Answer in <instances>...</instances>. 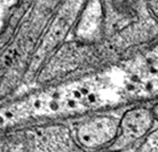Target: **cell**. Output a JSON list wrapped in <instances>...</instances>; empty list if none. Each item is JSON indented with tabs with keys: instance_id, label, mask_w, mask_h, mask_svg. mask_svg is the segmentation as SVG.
<instances>
[{
	"instance_id": "cell-2",
	"label": "cell",
	"mask_w": 158,
	"mask_h": 152,
	"mask_svg": "<svg viewBox=\"0 0 158 152\" xmlns=\"http://www.w3.org/2000/svg\"><path fill=\"white\" fill-rule=\"evenodd\" d=\"M140 152H158V130L149 136L146 143L142 145Z\"/></svg>"
},
{
	"instance_id": "cell-3",
	"label": "cell",
	"mask_w": 158,
	"mask_h": 152,
	"mask_svg": "<svg viewBox=\"0 0 158 152\" xmlns=\"http://www.w3.org/2000/svg\"><path fill=\"white\" fill-rule=\"evenodd\" d=\"M0 19H1V10H0Z\"/></svg>"
},
{
	"instance_id": "cell-1",
	"label": "cell",
	"mask_w": 158,
	"mask_h": 152,
	"mask_svg": "<svg viewBox=\"0 0 158 152\" xmlns=\"http://www.w3.org/2000/svg\"><path fill=\"white\" fill-rule=\"evenodd\" d=\"M150 125V115L144 111H134L127 114L124 123L125 136L135 138L148 129Z\"/></svg>"
}]
</instances>
